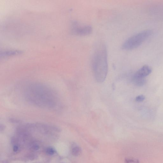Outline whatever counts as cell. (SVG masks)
I'll use <instances>...</instances> for the list:
<instances>
[{
	"mask_svg": "<svg viewBox=\"0 0 163 163\" xmlns=\"http://www.w3.org/2000/svg\"><path fill=\"white\" fill-rule=\"evenodd\" d=\"M23 95L27 101L40 108L55 109L60 104L58 94L44 84L34 83L28 84L24 89Z\"/></svg>",
	"mask_w": 163,
	"mask_h": 163,
	"instance_id": "obj_1",
	"label": "cell"
},
{
	"mask_svg": "<svg viewBox=\"0 0 163 163\" xmlns=\"http://www.w3.org/2000/svg\"><path fill=\"white\" fill-rule=\"evenodd\" d=\"M108 52L103 43L99 44L94 51L91 61L92 71L96 81L102 83L105 80L108 72Z\"/></svg>",
	"mask_w": 163,
	"mask_h": 163,
	"instance_id": "obj_2",
	"label": "cell"
},
{
	"mask_svg": "<svg viewBox=\"0 0 163 163\" xmlns=\"http://www.w3.org/2000/svg\"><path fill=\"white\" fill-rule=\"evenodd\" d=\"M152 34L150 30L140 32L127 39L122 45V48L125 50H130L136 48L143 43Z\"/></svg>",
	"mask_w": 163,
	"mask_h": 163,
	"instance_id": "obj_3",
	"label": "cell"
},
{
	"mask_svg": "<svg viewBox=\"0 0 163 163\" xmlns=\"http://www.w3.org/2000/svg\"><path fill=\"white\" fill-rule=\"evenodd\" d=\"M73 31L75 34L79 36H86L92 33L93 28L90 25L76 23L74 25Z\"/></svg>",
	"mask_w": 163,
	"mask_h": 163,
	"instance_id": "obj_4",
	"label": "cell"
},
{
	"mask_svg": "<svg viewBox=\"0 0 163 163\" xmlns=\"http://www.w3.org/2000/svg\"><path fill=\"white\" fill-rule=\"evenodd\" d=\"M152 72V69L148 66L145 65L139 69L133 76L145 78L149 75Z\"/></svg>",
	"mask_w": 163,
	"mask_h": 163,
	"instance_id": "obj_5",
	"label": "cell"
},
{
	"mask_svg": "<svg viewBox=\"0 0 163 163\" xmlns=\"http://www.w3.org/2000/svg\"><path fill=\"white\" fill-rule=\"evenodd\" d=\"M71 151L74 156L78 157L81 154L82 150L79 145L75 143H73L71 146Z\"/></svg>",
	"mask_w": 163,
	"mask_h": 163,
	"instance_id": "obj_6",
	"label": "cell"
},
{
	"mask_svg": "<svg viewBox=\"0 0 163 163\" xmlns=\"http://www.w3.org/2000/svg\"><path fill=\"white\" fill-rule=\"evenodd\" d=\"M132 81L136 86L141 87L145 84L146 80L145 78H141L133 76L132 77Z\"/></svg>",
	"mask_w": 163,
	"mask_h": 163,
	"instance_id": "obj_7",
	"label": "cell"
},
{
	"mask_svg": "<svg viewBox=\"0 0 163 163\" xmlns=\"http://www.w3.org/2000/svg\"><path fill=\"white\" fill-rule=\"evenodd\" d=\"M46 153L48 155H53L55 153L56 151L52 147H48L46 148Z\"/></svg>",
	"mask_w": 163,
	"mask_h": 163,
	"instance_id": "obj_8",
	"label": "cell"
},
{
	"mask_svg": "<svg viewBox=\"0 0 163 163\" xmlns=\"http://www.w3.org/2000/svg\"><path fill=\"white\" fill-rule=\"evenodd\" d=\"M125 163H139V161L136 159L132 158H126L125 160Z\"/></svg>",
	"mask_w": 163,
	"mask_h": 163,
	"instance_id": "obj_9",
	"label": "cell"
},
{
	"mask_svg": "<svg viewBox=\"0 0 163 163\" xmlns=\"http://www.w3.org/2000/svg\"><path fill=\"white\" fill-rule=\"evenodd\" d=\"M145 99V97L143 95H140L137 96L136 98V101L138 102L143 101Z\"/></svg>",
	"mask_w": 163,
	"mask_h": 163,
	"instance_id": "obj_10",
	"label": "cell"
},
{
	"mask_svg": "<svg viewBox=\"0 0 163 163\" xmlns=\"http://www.w3.org/2000/svg\"><path fill=\"white\" fill-rule=\"evenodd\" d=\"M31 150L34 151H37L39 150V146L37 144H34L31 147Z\"/></svg>",
	"mask_w": 163,
	"mask_h": 163,
	"instance_id": "obj_11",
	"label": "cell"
},
{
	"mask_svg": "<svg viewBox=\"0 0 163 163\" xmlns=\"http://www.w3.org/2000/svg\"><path fill=\"white\" fill-rule=\"evenodd\" d=\"M19 149V147L18 145H14L13 147V150L14 152L17 151Z\"/></svg>",
	"mask_w": 163,
	"mask_h": 163,
	"instance_id": "obj_12",
	"label": "cell"
},
{
	"mask_svg": "<svg viewBox=\"0 0 163 163\" xmlns=\"http://www.w3.org/2000/svg\"></svg>",
	"mask_w": 163,
	"mask_h": 163,
	"instance_id": "obj_13",
	"label": "cell"
}]
</instances>
